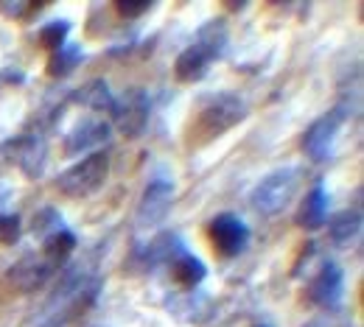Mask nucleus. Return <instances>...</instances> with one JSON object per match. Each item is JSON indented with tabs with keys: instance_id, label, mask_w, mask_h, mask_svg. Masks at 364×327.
I'll return each instance as SVG.
<instances>
[{
	"instance_id": "7ed1b4c3",
	"label": "nucleus",
	"mask_w": 364,
	"mask_h": 327,
	"mask_svg": "<svg viewBox=\"0 0 364 327\" xmlns=\"http://www.w3.org/2000/svg\"><path fill=\"white\" fill-rule=\"evenodd\" d=\"M297 182H300V171H297V168H291V165L277 168L267 179H261V185L255 187V193H252V207L261 210V213H267V216L280 213V210L291 201V196H294V190H297Z\"/></svg>"
},
{
	"instance_id": "393cba45",
	"label": "nucleus",
	"mask_w": 364,
	"mask_h": 327,
	"mask_svg": "<svg viewBox=\"0 0 364 327\" xmlns=\"http://www.w3.org/2000/svg\"><path fill=\"white\" fill-rule=\"evenodd\" d=\"M255 327H272V325H255Z\"/></svg>"
},
{
	"instance_id": "ddd939ff",
	"label": "nucleus",
	"mask_w": 364,
	"mask_h": 327,
	"mask_svg": "<svg viewBox=\"0 0 364 327\" xmlns=\"http://www.w3.org/2000/svg\"><path fill=\"white\" fill-rule=\"evenodd\" d=\"M168 272H171V277L180 282L185 291H193L199 282L208 277V266H205L196 255H191L188 249L177 252V255L168 260Z\"/></svg>"
},
{
	"instance_id": "4be33fe9",
	"label": "nucleus",
	"mask_w": 364,
	"mask_h": 327,
	"mask_svg": "<svg viewBox=\"0 0 364 327\" xmlns=\"http://www.w3.org/2000/svg\"><path fill=\"white\" fill-rule=\"evenodd\" d=\"M34 235H50L56 233V230H62V218H59V213L53 210V207H46V210H40L37 216H34Z\"/></svg>"
},
{
	"instance_id": "a211bd4d",
	"label": "nucleus",
	"mask_w": 364,
	"mask_h": 327,
	"mask_svg": "<svg viewBox=\"0 0 364 327\" xmlns=\"http://www.w3.org/2000/svg\"><path fill=\"white\" fill-rule=\"evenodd\" d=\"M362 235V213L356 210H345L336 218H331V240L339 246H350L356 243Z\"/></svg>"
},
{
	"instance_id": "aec40b11",
	"label": "nucleus",
	"mask_w": 364,
	"mask_h": 327,
	"mask_svg": "<svg viewBox=\"0 0 364 327\" xmlns=\"http://www.w3.org/2000/svg\"><path fill=\"white\" fill-rule=\"evenodd\" d=\"M68 34H70V23L68 20H50V23H46L37 31V45L43 48V50H48V53H53V50L65 48Z\"/></svg>"
},
{
	"instance_id": "dca6fc26",
	"label": "nucleus",
	"mask_w": 364,
	"mask_h": 327,
	"mask_svg": "<svg viewBox=\"0 0 364 327\" xmlns=\"http://www.w3.org/2000/svg\"><path fill=\"white\" fill-rule=\"evenodd\" d=\"M85 62V48L82 45H65L59 48V50H53L50 56H48V76L50 79H65V76H70L79 65Z\"/></svg>"
},
{
	"instance_id": "2eb2a0df",
	"label": "nucleus",
	"mask_w": 364,
	"mask_h": 327,
	"mask_svg": "<svg viewBox=\"0 0 364 327\" xmlns=\"http://www.w3.org/2000/svg\"><path fill=\"white\" fill-rule=\"evenodd\" d=\"M76 101L82 104V106H87V109H92V112H112V106H115V95H112V90L107 87V82L104 79H92V82H87L79 93H76Z\"/></svg>"
},
{
	"instance_id": "4468645a",
	"label": "nucleus",
	"mask_w": 364,
	"mask_h": 327,
	"mask_svg": "<svg viewBox=\"0 0 364 327\" xmlns=\"http://www.w3.org/2000/svg\"><path fill=\"white\" fill-rule=\"evenodd\" d=\"M210 56L202 50V48L191 45L185 48L180 56H177V62H174V76L180 79L182 84H193V82H202L205 76H208V70H210Z\"/></svg>"
},
{
	"instance_id": "5701e85b",
	"label": "nucleus",
	"mask_w": 364,
	"mask_h": 327,
	"mask_svg": "<svg viewBox=\"0 0 364 327\" xmlns=\"http://www.w3.org/2000/svg\"><path fill=\"white\" fill-rule=\"evenodd\" d=\"M115 9H118L121 17H129L132 20V17H140V14L151 11L154 9V0H118Z\"/></svg>"
},
{
	"instance_id": "6ab92c4d",
	"label": "nucleus",
	"mask_w": 364,
	"mask_h": 327,
	"mask_svg": "<svg viewBox=\"0 0 364 327\" xmlns=\"http://www.w3.org/2000/svg\"><path fill=\"white\" fill-rule=\"evenodd\" d=\"M225 45H228V28H225V23L210 20L208 26L199 28V43H196V48H202L210 59H222Z\"/></svg>"
},
{
	"instance_id": "b1692460",
	"label": "nucleus",
	"mask_w": 364,
	"mask_h": 327,
	"mask_svg": "<svg viewBox=\"0 0 364 327\" xmlns=\"http://www.w3.org/2000/svg\"><path fill=\"white\" fill-rule=\"evenodd\" d=\"M26 9H34V3H23V0L9 3V0H0V11H3L6 17H23Z\"/></svg>"
},
{
	"instance_id": "9b49d317",
	"label": "nucleus",
	"mask_w": 364,
	"mask_h": 327,
	"mask_svg": "<svg viewBox=\"0 0 364 327\" xmlns=\"http://www.w3.org/2000/svg\"><path fill=\"white\" fill-rule=\"evenodd\" d=\"M328 221V190L322 182H314L309 187V193L303 196L300 207H297V216H294V224L300 230H309L314 233L319 227H325Z\"/></svg>"
},
{
	"instance_id": "f8f14e48",
	"label": "nucleus",
	"mask_w": 364,
	"mask_h": 327,
	"mask_svg": "<svg viewBox=\"0 0 364 327\" xmlns=\"http://www.w3.org/2000/svg\"><path fill=\"white\" fill-rule=\"evenodd\" d=\"M109 140V123L107 121H85V123H76L73 132L65 138V154L68 157H76L82 151H92L98 145Z\"/></svg>"
},
{
	"instance_id": "412c9836",
	"label": "nucleus",
	"mask_w": 364,
	"mask_h": 327,
	"mask_svg": "<svg viewBox=\"0 0 364 327\" xmlns=\"http://www.w3.org/2000/svg\"><path fill=\"white\" fill-rule=\"evenodd\" d=\"M23 233V221L17 213H3L0 216V246H14Z\"/></svg>"
},
{
	"instance_id": "9d476101",
	"label": "nucleus",
	"mask_w": 364,
	"mask_h": 327,
	"mask_svg": "<svg viewBox=\"0 0 364 327\" xmlns=\"http://www.w3.org/2000/svg\"><path fill=\"white\" fill-rule=\"evenodd\" d=\"M56 266H50L46 257H37V255H26L23 260H17L9 272H6V285L17 294H31L37 288H43L50 275H53Z\"/></svg>"
},
{
	"instance_id": "423d86ee",
	"label": "nucleus",
	"mask_w": 364,
	"mask_h": 327,
	"mask_svg": "<svg viewBox=\"0 0 364 327\" xmlns=\"http://www.w3.org/2000/svg\"><path fill=\"white\" fill-rule=\"evenodd\" d=\"M109 118L118 123L124 138H129V140L140 138L146 132V123H149V95H146V90L132 87L121 98H115Z\"/></svg>"
},
{
	"instance_id": "20e7f679",
	"label": "nucleus",
	"mask_w": 364,
	"mask_h": 327,
	"mask_svg": "<svg viewBox=\"0 0 364 327\" xmlns=\"http://www.w3.org/2000/svg\"><path fill=\"white\" fill-rule=\"evenodd\" d=\"M0 157H3L6 162H11L14 168H20L23 177L40 179L43 171H46L48 148H46V143H43V138H37V135H17V138L3 140Z\"/></svg>"
},
{
	"instance_id": "1a4fd4ad",
	"label": "nucleus",
	"mask_w": 364,
	"mask_h": 327,
	"mask_svg": "<svg viewBox=\"0 0 364 327\" xmlns=\"http://www.w3.org/2000/svg\"><path fill=\"white\" fill-rule=\"evenodd\" d=\"M306 294H309L311 305L336 311L342 305V296H345V272L336 263H325L317 275L311 277Z\"/></svg>"
},
{
	"instance_id": "6e6552de",
	"label": "nucleus",
	"mask_w": 364,
	"mask_h": 327,
	"mask_svg": "<svg viewBox=\"0 0 364 327\" xmlns=\"http://www.w3.org/2000/svg\"><path fill=\"white\" fill-rule=\"evenodd\" d=\"M171 201H174V185L171 182H166V179L149 182L143 196H140V201H137V227L140 230L157 227L168 216Z\"/></svg>"
},
{
	"instance_id": "0eeeda50",
	"label": "nucleus",
	"mask_w": 364,
	"mask_h": 327,
	"mask_svg": "<svg viewBox=\"0 0 364 327\" xmlns=\"http://www.w3.org/2000/svg\"><path fill=\"white\" fill-rule=\"evenodd\" d=\"M208 238H210V246L216 249V255L222 257H238L247 243H250V227L232 216V213H222L216 216L210 224H208Z\"/></svg>"
},
{
	"instance_id": "f3484780",
	"label": "nucleus",
	"mask_w": 364,
	"mask_h": 327,
	"mask_svg": "<svg viewBox=\"0 0 364 327\" xmlns=\"http://www.w3.org/2000/svg\"><path fill=\"white\" fill-rule=\"evenodd\" d=\"M76 235L70 233V230H56V233H50L43 240V257H46L50 266H59V263H65L70 255H73V249H76Z\"/></svg>"
},
{
	"instance_id": "f03ea898",
	"label": "nucleus",
	"mask_w": 364,
	"mask_h": 327,
	"mask_svg": "<svg viewBox=\"0 0 364 327\" xmlns=\"http://www.w3.org/2000/svg\"><path fill=\"white\" fill-rule=\"evenodd\" d=\"M107 174H109V154L107 151H92L85 160H79L76 165H70L68 171H62L56 177V187L68 199H85V196H92L107 182Z\"/></svg>"
},
{
	"instance_id": "f257e3e1",
	"label": "nucleus",
	"mask_w": 364,
	"mask_h": 327,
	"mask_svg": "<svg viewBox=\"0 0 364 327\" xmlns=\"http://www.w3.org/2000/svg\"><path fill=\"white\" fill-rule=\"evenodd\" d=\"M250 115V106L244 98L238 95H216L208 98V104L199 109V115L191 121V138L196 143H210L216 138H222L225 132H230L235 123H241Z\"/></svg>"
},
{
	"instance_id": "39448f33",
	"label": "nucleus",
	"mask_w": 364,
	"mask_h": 327,
	"mask_svg": "<svg viewBox=\"0 0 364 327\" xmlns=\"http://www.w3.org/2000/svg\"><path fill=\"white\" fill-rule=\"evenodd\" d=\"M342 121H345V109H331L306 129L303 151L311 162H328L333 157L339 132H342Z\"/></svg>"
}]
</instances>
